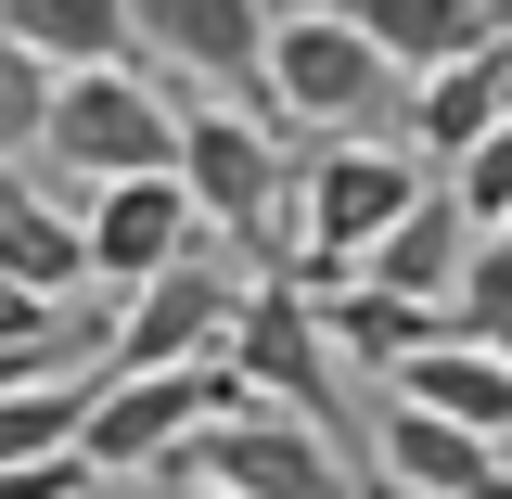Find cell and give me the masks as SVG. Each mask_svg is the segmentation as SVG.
Wrapping results in <instances>:
<instances>
[{
	"instance_id": "6da1fadb",
	"label": "cell",
	"mask_w": 512,
	"mask_h": 499,
	"mask_svg": "<svg viewBox=\"0 0 512 499\" xmlns=\"http://www.w3.org/2000/svg\"><path fill=\"white\" fill-rule=\"evenodd\" d=\"M269 128H333V141H410V77L346 26V0H269V77H256Z\"/></svg>"
},
{
	"instance_id": "7a4b0ae2",
	"label": "cell",
	"mask_w": 512,
	"mask_h": 499,
	"mask_svg": "<svg viewBox=\"0 0 512 499\" xmlns=\"http://www.w3.org/2000/svg\"><path fill=\"white\" fill-rule=\"evenodd\" d=\"M180 103H192V90L141 77V52H128V64H64L52 103H39V141H26V154H39L64 192H90V180H141V167H167V154H180Z\"/></svg>"
},
{
	"instance_id": "3957f363",
	"label": "cell",
	"mask_w": 512,
	"mask_h": 499,
	"mask_svg": "<svg viewBox=\"0 0 512 499\" xmlns=\"http://www.w3.org/2000/svg\"><path fill=\"white\" fill-rule=\"evenodd\" d=\"M180 192L205 231H231V244H256L269 269H295V154H282V128L256 116H218V103H180Z\"/></svg>"
},
{
	"instance_id": "277c9868",
	"label": "cell",
	"mask_w": 512,
	"mask_h": 499,
	"mask_svg": "<svg viewBox=\"0 0 512 499\" xmlns=\"http://www.w3.org/2000/svg\"><path fill=\"white\" fill-rule=\"evenodd\" d=\"M218 359H231L244 397H269V410H295V423H320V436L346 448V359H333V333H320V308H308L295 269L244 282V308H231V333H218Z\"/></svg>"
},
{
	"instance_id": "5b68a950",
	"label": "cell",
	"mask_w": 512,
	"mask_h": 499,
	"mask_svg": "<svg viewBox=\"0 0 512 499\" xmlns=\"http://www.w3.org/2000/svg\"><path fill=\"white\" fill-rule=\"evenodd\" d=\"M154 474V461H141ZM167 474H205V487H244V499H359V461L295 423V410H269V397H231V410H205L180 448H167Z\"/></svg>"
},
{
	"instance_id": "8992f818",
	"label": "cell",
	"mask_w": 512,
	"mask_h": 499,
	"mask_svg": "<svg viewBox=\"0 0 512 499\" xmlns=\"http://www.w3.org/2000/svg\"><path fill=\"white\" fill-rule=\"evenodd\" d=\"M410 192H423L410 141H333L320 167H295V282H346Z\"/></svg>"
},
{
	"instance_id": "52a82bcc",
	"label": "cell",
	"mask_w": 512,
	"mask_h": 499,
	"mask_svg": "<svg viewBox=\"0 0 512 499\" xmlns=\"http://www.w3.org/2000/svg\"><path fill=\"white\" fill-rule=\"evenodd\" d=\"M244 384L231 359H154V372H103L77 397V461L90 474H141V461H167V448L205 423V410H231Z\"/></svg>"
},
{
	"instance_id": "ba28073f",
	"label": "cell",
	"mask_w": 512,
	"mask_h": 499,
	"mask_svg": "<svg viewBox=\"0 0 512 499\" xmlns=\"http://www.w3.org/2000/svg\"><path fill=\"white\" fill-rule=\"evenodd\" d=\"M205 244V218H192V192L180 167H141V180H90L77 192V282H154L167 256Z\"/></svg>"
},
{
	"instance_id": "9c48e42d",
	"label": "cell",
	"mask_w": 512,
	"mask_h": 499,
	"mask_svg": "<svg viewBox=\"0 0 512 499\" xmlns=\"http://www.w3.org/2000/svg\"><path fill=\"white\" fill-rule=\"evenodd\" d=\"M244 308V269L231 256H167L154 282H128V320L103 333V372H154V359H218V333Z\"/></svg>"
},
{
	"instance_id": "30bf717a",
	"label": "cell",
	"mask_w": 512,
	"mask_h": 499,
	"mask_svg": "<svg viewBox=\"0 0 512 499\" xmlns=\"http://www.w3.org/2000/svg\"><path fill=\"white\" fill-rule=\"evenodd\" d=\"M128 26H141V52L167 64V90L256 103V77H269V0H128Z\"/></svg>"
},
{
	"instance_id": "8fae6325",
	"label": "cell",
	"mask_w": 512,
	"mask_h": 499,
	"mask_svg": "<svg viewBox=\"0 0 512 499\" xmlns=\"http://www.w3.org/2000/svg\"><path fill=\"white\" fill-rule=\"evenodd\" d=\"M372 487H384V499H512V461H500L487 436L436 423V410L384 397V423H372Z\"/></svg>"
},
{
	"instance_id": "7c38bea8",
	"label": "cell",
	"mask_w": 512,
	"mask_h": 499,
	"mask_svg": "<svg viewBox=\"0 0 512 499\" xmlns=\"http://www.w3.org/2000/svg\"><path fill=\"white\" fill-rule=\"evenodd\" d=\"M308 308H320V333H333V359L346 372H397L410 346H436V333H461L448 320V295H397V282H308Z\"/></svg>"
},
{
	"instance_id": "4fadbf2b",
	"label": "cell",
	"mask_w": 512,
	"mask_h": 499,
	"mask_svg": "<svg viewBox=\"0 0 512 499\" xmlns=\"http://www.w3.org/2000/svg\"><path fill=\"white\" fill-rule=\"evenodd\" d=\"M384 397H410V410H436V423H461V436H512V359H487L474 333H436V346H410L397 372H384Z\"/></svg>"
},
{
	"instance_id": "5bb4252c",
	"label": "cell",
	"mask_w": 512,
	"mask_h": 499,
	"mask_svg": "<svg viewBox=\"0 0 512 499\" xmlns=\"http://www.w3.org/2000/svg\"><path fill=\"white\" fill-rule=\"evenodd\" d=\"M346 26H359L397 77H423V64L474 52V39H512V0H346Z\"/></svg>"
},
{
	"instance_id": "9a60e30c",
	"label": "cell",
	"mask_w": 512,
	"mask_h": 499,
	"mask_svg": "<svg viewBox=\"0 0 512 499\" xmlns=\"http://www.w3.org/2000/svg\"><path fill=\"white\" fill-rule=\"evenodd\" d=\"M500 103H512V39H474V52L423 64L410 77V154H461Z\"/></svg>"
},
{
	"instance_id": "2e32d148",
	"label": "cell",
	"mask_w": 512,
	"mask_h": 499,
	"mask_svg": "<svg viewBox=\"0 0 512 499\" xmlns=\"http://www.w3.org/2000/svg\"><path fill=\"white\" fill-rule=\"evenodd\" d=\"M461 256H474V218H461L448 192H410V205H397V218L372 231L359 282H397V295H448V282H461Z\"/></svg>"
},
{
	"instance_id": "e0dca14e",
	"label": "cell",
	"mask_w": 512,
	"mask_h": 499,
	"mask_svg": "<svg viewBox=\"0 0 512 499\" xmlns=\"http://www.w3.org/2000/svg\"><path fill=\"white\" fill-rule=\"evenodd\" d=\"M0 39H26L52 77H64V64H128V52H141L128 0H0Z\"/></svg>"
},
{
	"instance_id": "ac0fdd59",
	"label": "cell",
	"mask_w": 512,
	"mask_h": 499,
	"mask_svg": "<svg viewBox=\"0 0 512 499\" xmlns=\"http://www.w3.org/2000/svg\"><path fill=\"white\" fill-rule=\"evenodd\" d=\"M448 320H461L487 359H512V244H500V231H474L461 282H448Z\"/></svg>"
},
{
	"instance_id": "d6986e66",
	"label": "cell",
	"mask_w": 512,
	"mask_h": 499,
	"mask_svg": "<svg viewBox=\"0 0 512 499\" xmlns=\"http://www.w3.org/2000/svg\"><path fill=\"white\" fill-rule=\"evenodd\" d=\"M77 397H90L77 372H26V384H0V461L64 448V436H77Z\"/></svg>"
},
{
	"instance_id": "ffe728a7",
	"label": "cell",
	"mask_w": 512,
	"mask_h": 499,
	"mask_svg": "<svg viewBox=\"0 0 512 499\" xmlns=\"http://www.w3.org/2000/svg\"><path fill=\"white\" fill-rule=\"evenodd\" d=\"M448 205H461L474 231H500V218H512V103L474 128L461 154H448Z\"/></svg>"
},
{
	"instance_id": "44dd1931",
	"label": "cell",
	"mask_w": 512,
	"mask_h": 499,
	"mask_svg": "<svg viewBox=\"0 0 512 499\" xmlns=\"http://www.w3.org/2000/svg\"><path fill=\"white\" fill-rule=\"evenodd\" d=\"M39 103H52V64L26 52V39H0V167L39 141Z\"/></svg>"
},
{
	"instance_id": "7402d4cb",
	"label": "cell",
	"mask_w": 512,
	"mask_h": 499,
	"mask_svg": "<svg viewBox=\"0 0 512 499\" xmlns=\"http://www.w3.org/2000/svg\"><path fill=\"white\" fill-rule=\"evenodd\" d=\"M0 499H90L77 436H64V448H26V461H0Z\"/></svg>"
},
{
	"instance_id": "603a6c76",
	"label": "cell",
	"mask_w": 512,
	"mask_h": 499,
	"mask_svg": "<svg viewBox=\"0 0 512 499\" xmlns=\"http://www.w3.org/2000/svg\"><path fill=\"white\" fill-rule=\"evenodd\" d=\"M154 499H244V487H205V474H167L154 461Z\"/></svg>"
},
{
	"instance_id": "cb8c5ba5",
	"label": "cell",
	"mask_w": 512,
	"mask_h": 499,
	"mask_svg": "<svg viewBox=\"0 0 512 499\" xmlns=\"http://www.w3.org/2000/svg\"><path fill=\"white\" fill-rule=\"evenodd\" d=\"M500 244H512V218H500Z\"/></svg>"
}]
</instances>
